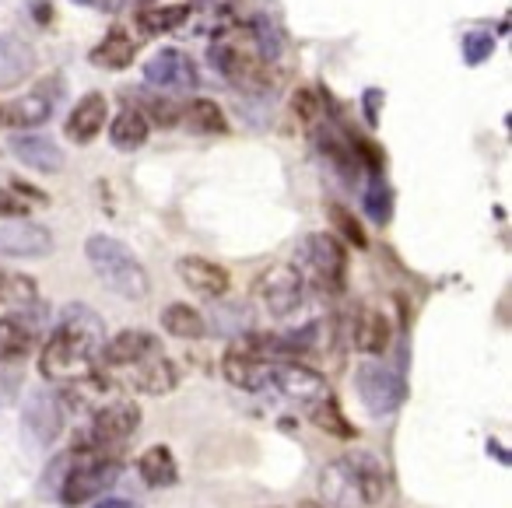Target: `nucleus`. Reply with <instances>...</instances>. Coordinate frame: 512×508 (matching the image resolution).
<instances>
[{"mask_svg": "<svg viewBox=\"0 0 512 508\" xmlns=\"http://www.w3.org/2000/svg\"><path fill=\"white\" fill-rule=\"evenodd\" d=\"M106 344V326L95 316L88 305L71 302L60 316V326L53 330V337L46 340L43 358H39V372L50 382H81L92 372L95 351Z\"/></svg>", "mask_w": 512, "mask_h": 508, "instance_id": "nucleus-1", "label": "nucleus"}, {"mask_svg": "<svg viewBox=\"0 0 512 508\" xmlns=\"http://www.w3.org/2000/svg\"><path fill=\"white\" fill-rule=\"evenodd\" d=\"M85 256L92 263V270L99 274V281L106 284L113 295L130 298V302H141L151 291V277L144 270V263L134 256V249L127 242L113 239V235H88Z\"/></svg>", "mask_w": 512, "mask_h": 508, "instance_id": "nucleus-2", "label": "nucleus"}, {"mask_svg": "<svg viewBox=\"0 0 512 508\" xmlns=\"http://www.w3.org/2000/svg\"><path fill=\"white\" fill-rule=\"evenodd\" d=\"M386 494V477L379 463L365 452H351L323 470V501L334 508H369Z\"/></svg>", "mask_w": 512, "mask_h": 508, "instance_id": "nucleus-3", "label": "nucleus"}, {"mask_svg": "<svg viewBox=\"0 0 512 508\" xmlns=\"http://www.w3.org/2000/svg\"><path fill=\"white\" fill-rule=\"evenodd\" d=\"M355 389L372 417H390L404 403V382H400V375L390 372L386 365H379V361H365L358 368Z\"/></svg>", "mask_w": 512, "mask_h": 508, "instance_id": "nucleus-4", "label": "nucleus"}, {"mask_svg": "<svg viewBox=\"0 0 512 508\" xmlns=\"http://www.w3.org/2000/svg\"><path fill=\"white\" fill-rule=\"evenodd\" d=\"M302 256H306L309 270H313L316 284L323 291H341L344 277H348V253H344V242L330 232H316L302 242Z\"/></svg>", "mask_w": 512, "mask_h": 508, "instance_id": "nucleus-5", "label": "nucleus"}, {"mask_svg": "<svg viewBox=\"0 0 512 508\" xmlns=\"http://www.w3.org/2000/svg\"><path fill=\"white\" fill-rule=\"evenodd\" d=\"M256 295L264 298L271 316L285 319L302 305L306 281H302L299 267H292V263H274V267H267L264 274H260V281H256Z\"/></svg>", "mask_w": 512, "mask_h": 508, "instance_id": "nucleus-6", "label": "nucleus"}, {"mask_svg": "<svg viewBox=\"0 0 512 508\" xmlns=\"http://www.w3.org/2000/svg\"><path fill=\"white\" fill-rule=\"evenodd\" d=\"M123 466L116 459H95V463H85L78 470L67 473V480L60 484V501L67 508H78L85 501H95L99 494H106L109 487L120 480Z\"/></svg>", "mask_w": 512, "mask_h": 508, "instance_id": "nucleus-7", "label": "nucleus"}, {"mask_svg": "<svg viewBox=\"0 0 512 508\" xmlns=\"http://www.w3.org/2000/svg\"><path fill=\"white\" fill-rule=\"evenodd\" d=\"M22 431L32 445L46 449L60 438L64 431V400L50 389H39L25 400V410H22Z\"/></svg>", "mask_w": 512, "mask_h": 508, "instance_id": "nucleus-8", "label": "nucleus"}, {"mask_svg": "<svg viewBox=\"0 0 512 508\" xmlns=\"http://www.w3.org/2000/svg\"><path fill=\"white\" fill-rule=\"evenodd\" d=\"M211 64H214V71L221 74V78H228L232 85H239V88H267L271 85V71H267V64L264 60H256V57H249L242 46H235V43H214L211 46Z\"/></svg>", "mask_w": 512, "mask_h": 508, "instance_id": "nucleus-9", "label": "nucleus"}, {"mask_svg": "<svg viewBox=\"0 0 512 508\" xmlns=\"http://www.w3.org/2000/svg\"><path fill=\"white\" fill-rule=\"evenodd\" d=\"M137 424H141V407H137L134 400L116 396V400L102 403V407L92 414V428H88V435H92L95 445H120L134 435Z\"/></svg>", "mask_w": 512, "mask_h": 508, "instance_id": "nucleus-10", "label": "nucleus"}, {"mask_svg": "<svg viewBox=\"0 0 512 508\" xmlns=\"http://www.w3.org/2000/svg\"><path fill=\"white\" fill-rule=\"evenodd\" d=\"M0 253L18 256V260H39L53 253L50 228L25 218H0Z\"/></svg>", "mask_w": 512, "mask_h": 508, "instance_id": "nucleus-11", "label": "nucleus"}, {"mask_svg": "<svg viewBox=\"0 0 512 508\" xmlns=\"http://www.w3.org/2000/svg\"><path fill=\"white\" fill-rule=\"evenodd\" d=\"M144 81L155 88H169V92H193L200 78H197V64L183 50L169 46V50H158L144 64Z\"/></svg>", "mask_w": 512, "mask_h": 508, "instance_id": "nucleus-12", "label": "nucleus"}, {"mask_svg": "<svg viewBox=\"0 0 512 508\" xmlns=\"http://www.w3.org/2000/svg\"><path fill=\"white\" fill-rule=\"evenodd\" d=\"M53 102L57 92H46V85H39V92L22 95L0 106V130H36L53 116Z\"/></svg>", "mask_w": 512, "mask_h": 508, "instance_id": "nucleus-13", "label": "nucleus"}, {"mask_svg": "<svg viewBox=\"0 0 512 508\" xmlns=\"http://www.w3.org/2000/svg\"><path fill=\"white\" fill-rule=\"evenodd\" d=\"M221 368H225V379L232 382V386L246 389V393H260V389L271 386L274 361L260 358V354H253L249 347L239 344V347H232V351L225 354Z\"/></svg>", "mask_w": 512, "mask_h": 508, "instance_id": "nucleus-14", "label": "nucleus"}, {"mask_svg": "<svg viewBox=\"0 0 512 508\" xmlns=\"http://www.w3.org/2000/svg\"><path fill=\"white\" fill-rule=\"evenodd\" d=\"M116 372H120V379L127 382L130 389L148 393V396L172 393L179 382L176 365H172L165 354H155V358H148V361H137V365H130V368H116Z\"/></svg>", "mask_w": 512, "mask_h": 508, "instance_id": "nucleus-15", "label": "nucleus"}, {"mask_svg": "<svg viewBox=\"0 0 512 508\" xmlns=\"http://www.w3.org/2000/svg\"><path fill=\"white\" fill-rule=\"evenodd\" d=\"M155 354H162V344H158V337L148 330H120L113 340L102 344V361H106L109 368H130V365H137V361L155 358Z\"/></svg>", "mask_w": 512, "mask_h": 508, "instance_id": "nucleus-16", "label": "nucleus"}, {"mask_svg": "<svg viewBox=\"0 0 512 508\" xmlns=\"http://www.w3.org/2000/svg\"><path fill=\"white\" fill-rule=\"evenodd\" d=\"M271 386H278L281 393L292 396V400L309 403V407L330 396L327 379H323L320 372H313V368H306V365H278V361H274Z\"/></svg>", "mask_w": 512, "mask_h": 508, "instance_id": "nucleus-17", "label": "nucleus"}, {"mask_svg": "<svg viewBox=\"0 0 512 508\" xmlns=\"http://www.w3.org/2000/svg\"><path fill=\"white\" fill-rule=\"evenodd\" d=\"M176 270H179V277H183L186 288L200 298H221L228 288H232L228 270L214 260H204V256H183V260L176 263Z\"/></svg>", "mask_w": 512, "mask_h": 508, "instance_id": "nucleus-18", "label": "nucleus"}, {"mask_svg": "<svg viewBox=\"0 0 512 508\" xmlns=\"http://www.w3.org/2000/svg\"><path fill=\"white\" fill-rule=\"evenodd\" d=\"M11 151H15L18 162L29 165V169H36V172H43V176H53V172L64 169V151H60L57 144L43 134L11 137Z\"/></svg>", "mask_w": 512, "mask_h": 508, "instance_id": "nucleus-19", "label": "nucleus"}, {"mask_svg": "<svg viewBox=\"0 0 512 508\" xmlns=\"http://www.w3.org/2000/svg\"><path fill=\"white\" fill-rule=\"evenodd\" d=\"M109 120V106L106 99H102L99 92L85 95V99H78V106L71 109V116H67V137H71L74 144H88L99 137V130L106 127Z\"/></svg>", "mask_w": 512, "mask_h": 508, "instance_id": "nucleus-20", "label": "nucleus"}, {"mask_svg": "<svg viewBox=\"0 0 512 508\" xmlns=\"http://www.w3.org/2000/svg\"><path fill=\"white\" fill-rule=\"evenodd\" d=\"M134 57H137V43L123 29H109L102 36V43L92 50V64L102 67V71H123V67L134 64Z\"/></svg>", "mask_w": 512, "mask_h": 508, "instance_id": "nucleus-21", "label": "nucleus"}, {"mask_svg": "<svg viewBox=\"0 0 512 508\" xmlns=\"http://www.w3.org/2000/svg\"><path fill=\"white\" fill-rule=\"evenodd\" d=\"M351 333H355V347L362 354H383L386 344H390V323H386V316L379 309L358 312Z\"/></svg>", "mask_w": 512, "mask_h": 508, "instance_id": "nucleus-22", "label": "nucleus"}, {"mask_svg": "<svg viewBox=\"0 0 512 508\" xmlns=\"http://www.w3.org/2000/svg\"><path fill=\"white\" fill-rule=\"evenodd\" d=\"M148 134H151V123L137 113V106L120 109V116H116L113 127H109V141H113L116 151H137L148 141Z\"/></svg>", "mask_w": 512, "mask_h": 508, "instance_id": "nucleus-23", "label": "nucleus"}, {"mask_svg": "<svg viewBox=\"0 0 512 508\" xmlns=\"http://www.w3.org/2000/svg\"><path fill=\"white\" fill-rule=\"evenodd\" d=\"M137 470H141V480L148 487H172L179 480L176 456H172L169 445H151L137 463Z\"/></svg>", "mask_w": 512, "mask_h": 508, "instance_id": "nucleus-24", "label": "nucleus"}, {"mask_svg": "<svg viewBox=\"0 0 512 508\" xmlns=\"http://www.w3.org/2000/svg\"><path fill=\"white\" fill-rule=\"evenodd\" d=\"M162 330L172 333V337H179V340H200L207 326H204V316H200L193 305L172 302L162 309Z\"/></svg>", "mask_w": 512, "mask_h": 508, "instance_id": "nucleus-25", "label": "nucleus"}, {"mask_svg": "<svg viewBox=\"0 0 512 508\" xmlns=\"http://www.w3.org/2000/svg\"><path fill=\"white\" fill-rule=\"evenodd\" d=\"M179 123H186L193 134H225V130H228L225 113H221V106H218V102H211V99L186 102Z\"/></svg>", "mask_w": 512, "mask_h": 508, "instance_id": "nucleus-26", "label": "nucleus"}, {"mask_svg": "<svg viewBox=\"0 0 512 508\" xmlns=\"http://www.w3.org/2000/svg\"><path fill=\"white\" fill-rule=\"evenodd\" d=\"M36 337H32L29 323H22L18 316H4L0 319V361H22L32 351Z\"/></svg>", "mask_w": 512, "mask_h": 508, "instance_id": "nucleus-27", "label": "nucleus"}, {"mask_svg": "<svg viewBox=\"0 0 512 508\" xmlns=\"http://www.w3.org/2000/svg\"><path fill=\"white\" fill-rule=\"evenodd\" d=\"M39 298V288L32 277L25 274H0V309H29Z\"/></svg>", "mask_w": 512, "mask_h": 508, "instance_id": "nucleus-28", "label": "nucleus"}, {"mask_svg": "<svg viewBox=\"0 0 512 508\" xmlns=\"http://www.w3.org/2000/svg\"><path fill=\"white\" fill-rule=\"evenodd\" d=\"M190 18V8L176 4V8H148L137 11V29L148 32V36H162V32H172Z\"/></svg>", "mask_w": 512, "mask_h": 508, "instance_id": "nucleus-29", "label": "nucleus"}, {"mask_svg": "<svg viewBox=\"0 0 512 508\" xmlns=\"http://www.w3.org/2000/svg\"><path fill=\"white\" fill-rule=\"evenodd\" d=\"M313 424H320L323 431H330V435H341V438L355 435V428H351V424L341 417V410H337L334 396H327V400L313 403Z\"/></svg>", "mask_w": 512, "mask_h": 508, "instance_id": "nucleus-30", "label": "nucleus"}, {"mask_svg": "<svg viewBox=\"0 0 512 508\" xmlns=\"http://www.w3.org/2000/svg\"><path fill=\"white\" fill-rule=\"evenodd\" d=\"M365 214H369L376 225H386V221L393 218V190L383 179H376V183L369 186V193H365Z\"/></svg>", "mask_w": 512, "mask_h": 508, "instance_id": "nucleus-31", "label": "nucleus"}, {"mask_svg": "<svg viewBox=\"0 0 512 508\" xmlns=\"http://www.w3.org/2000/svg\"><path fill=\"white\" fill-rule=\"evenodd\" d=\"M137 113H141L148 123H158V127H176L179 116H183V109L169 99H148L144 102V109H137Z\"/></svg>", "mask_w": 512, "mask_h": 508, "instance_id": "nucleus-32", "label": "nucleus"}, {"mask_svg": "<svg viewBox=\"0 0 512 508\" xmlns=\"http://www.w3.org/2000/svg\"><path fill=\"white\" fill-rule=\"evenodd\" d=\"M330 221H334V228L344 235V239L351 242V246H358V249H365V246H369V239H365L362 225H358V221L351 218V214L344 211L341 204H330Z\"/></svg>", "mask_w": 512, "mask_h": 508, "instance_id": "nucleus-33", "label": "nucleus"}, {"mask_svg": "<svg viewBox=\"0 0 512 508\" xmlns=\"http://www.w3.org/2000/svg\"><path fill=\"white\" fill-rule=\"evenodd\" d=\"M491 50H495V39H491L488 32H467V36H463V60H467L470 67L484 64V60L491 57Z\"/></svg>", "mask_w": 512, "mask_h": 508, "instance_id": "nucleus-34", "label": "nucleus"}, {"mask_svg": "<svg viewBox=\"0 0 512 508\" xmlns=\"http://www.w3.org/2000/svg\"><path fill=\"white\" fill-rule=\"evenodd\" d=\"M256 39H260V57L264 60H278L281 57V32L274 29L271 22H267V18H260V22H256Z\"/></svg>", "mask_w": 512, "mask_h": 508, "instance_id": "nucleus-35", "label": "nucleus"}, {"mask_svg": "<svg viewBox=\"0 0 512 508\" xmlns=\"http://www.w3.org/2000/svg\"><path fill=\"white\" fill-rule=\"evenodd\" d=\"M292 109L302 123H316L320 120V95H316L313 88H299V92L292 95Z\"/></svg>", "mask_w": 512, "mask_h": 508, "instance_id": "nucleus-36", "label": "nucleus"}, {"mask_svg": "<svg viewBox=\"0 0 512 508\" xmlns=\"http://www.w3.org/2000/svg\"><path fill=\"white\" fill-rule=\"evenodd\" d=\"M25 200H18V197H11L8 190H0V218H22L25 214Z\"/></svg>", "mask_w": 512, "mask_h": 508, "instance_id": "nucleus-37", "label": "nucleus"}, {"mask_svg": "<svg viewBox=\"0 0 512 508\" xmlns=\"http://www.w3.org/2000/svg\"><path fill=\"white\" fill-rule=\"evenodd\" d=\"M95 508H141V505H134V501H127V498H106V501H99Z\"/></svg>", "mask_w": 512, "mask_h": 508, "instance_id": "nucleus-38", "label": "nucleus"}, {"mask_svg": "<svg viewBox=\"0 0 512 508\" xmlns=\"http://www.w3.org/2000/svg\"><path fill=\"white\" fill-rule=\"evenodd\" d=\"M74 4H81V8H92L95 0H74Z\"/></svg>", "mask_w": 512, "mask_h": 508, "instance_id": "nucleus-39", "label": "nucleus"}]
</instances>
